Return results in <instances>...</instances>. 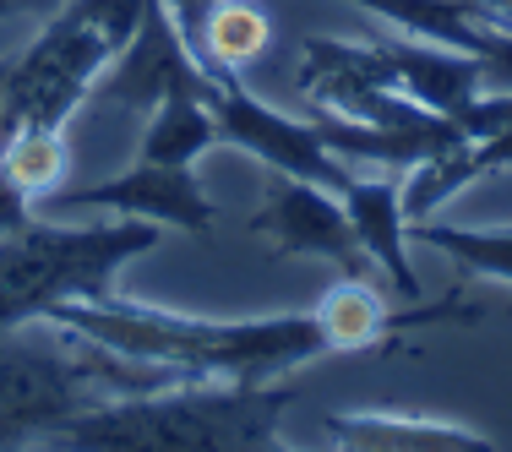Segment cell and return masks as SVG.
<instances>
[{"mask_svg":"<svg viewBox=\"0 0 512 452\" xmlns=\"http://www.w3.org/2000/svg\"><path fill=\"white\" fill-rule=\"evenodd\" d=\"M44 322L71 327L93 344L126 354V360L164 365L175 376H224V382H273V376L327 354L316 311L256 316V322H207V316H180L109 289V295H93V300L55 305Z\"/></svg>","mask_w":512,"mask_h":452,"instance_id":"1","label":"cell"},{"mask_svg":"<svg viewBox=\"0 0 512 452\" xmlns=\"http://www.w3.org/2000/svg\"><path fill=\"white\" fill-rule=\"evenodd\" d=\"M289 403L295 393L273 382L186 376L93 403L55 442L77 452H262L284 442Z\"/></svg>","mask_w":512,"mask_h":452,"instance_id":"2","label":"cell"},{"mask_svg":"<svg viewBox=\"0 0 512 452\" xmlns=\"http://www.w3.org/2000/svg\"><path fill=\"white\" fill-rule=\"evenodd\" d=\"M55 333L60 344H28V338H17V327L0 333V447L55 442L93 403L186 382L164 365L126 360L71 327H55Z\"/></svg>","mask_w":512,"mask_h":452,"instance_id":"3","label":"cell"},{"mask_svg":"<svg viewBox=\"0 0 512 452\" xmlns=\"http://www.w3.org/2000/svg\"><path fill=\"white\" fill-rule=\"evenodd\" d=\"M148 218L120 224H44L28 218L11 235H0V333L44 322L66 300H93L115 289V273L131 256L158 246Z\"/></svg>","mask_w":512,"mask_h":452,"instance_id":"4","label":"cell"},{"mask_svg":"<svg viewBox=\"0 0 512 452\" xmlns=\"http://www.w3.org/2000/svg\"><path fill=\"white\" fill-rule=\"evenodd\" d=\"M115 55L120 50L104 39L99 22H88L66 0L39 28V39L22 55H11L0 137H11V131H66V120L88 104V93L99 88Z\"/></svg>","mask_w":512,"mask_h":452,"instance_id":"5","label":"cell"},{"mask_svg":"<svg viewBox=\"0 0 512 452\" xmlns=\"http://www.w3.org/2000/svg\"><path fill=\"white\" fill-rule=\"evenodd\" d=\"M295 88L306 109H327L344 120H365L382 131H420L447 115H431L420 99L398 88V71L387 60V44H338V39H306L295 66Z\"/></svg>","mask_w":512,"mask_h":452,"instance_id":"6","label":"cell"},{"mask_svg":"<svg viewBox=\"0 0 512 452\" xmlns=\"http://www.w3.org/2000/svg\"><path fill=\"white\" fill-rule=\"evenodd\" d=\"M251 235L267 240L278 256H322V262L338 267V278H371V251L360 246L355 224H349V207L338 191L316 186V180H295L278 175L267 180V197L251 213Z\"/></svg>","mask_w":512,"mask_h":452,"instance_id":"7","label":"cell"},{"mask_svg":"<svg viewBox=\"0 0 512 452\" xmlns=\"http://www.w3.org/2000/svg\"><path fill=\"white\" fill-rule=\"evenodd\" d=\"M213 115H218V131H224L229 148L256 153L273 175L316 180V186H327V191H344L349 180H355L344 169V158L327 148L311 120H289L284 109L262 104L256 93L240 88V77H229L213 88Z\"/></svg>","mask_w":512,"mask_h":452,"instance_id":"8","label":"cell"},{"mask_svg":"<svg viewBox=\"0 0 512 452\" xmlns=\"http://www.w3.org/2000/svg\"><path fill=\"white\" fill-rule=\"evenodd\" d=\"M44 207L50 213H115V218H148V224H169L186 229V235H207L218 218V207L202 197V180L191 175V164H137L126 175L93 180V186H55L44 191Z\"/></svg>","mask_w":512,"mask_h":452,"instance_id":"9","label":"cell"},{"mask_svg":"<svg viewBox=\"0 0 512 452\" xmlns=\"http://www.w3.org/2000/svg\"><path fill=\"white\" fill-rule=\"evenodd\" d=\"M218 82L202 71V60L186 50L175 17L164 11V0L142 17V28L126 39V50L109 60V71L99 77V99L115 109H131V115H148L175 93H197V99H213Z\"/></svg>","mask_w":512,"mask_h":452,"instance_id":"10","label":"cell"},{"mask_svg":"<svg viewBox=\"0 0 512 452\" xmlns=\"http://www.w3.org/2000/svg\"><path fill=\"white\" fill-rule=\"evenodd\" d=\"M322 431L333 436V447H349V452H491L496 447L474 425L436 420V414H414V409H344V414H327Z\"/></svg>","mask_w":512,"mask_h":452,"instance_id":"11","label":"cell"},{"mask_svg":"<svg viewBox=\"0 0 512 452\" xmlns=\"http://www.w3.org/2000/svg\"><path fill=\"white\" fill-rule=\"evenodd\" d=\"M349 224H355L360 246L371 251V262L387 273V284L398 289L404 300H420V278H414L404 240H409V218H404V175L393 180H349L344 191Z\"/></svg>","mask_w":512,"mask_h":452,"instance_id":"12","label":"cell"},{"mask_svg":"<svg viewBox=\"0 0 512 452\" xmlns=\"http://www.w3.org/2000/svg\"><path fill=\"white\" fill-rule=\"evenodd\" d=\"M387 60H393V71H398V88H404L409 99H420L431 115H447V120H458L474 93L485 88L480 60L463 55V50H447V44H425V39L387 44Z\"/></svg>","mask_w":512,"mask_h":452,"instance_id":"13","label":"cell"},{"mask_svg":"<svg viewBox=\"0 0 512 452\" xmlns=\"http://www.w3.org/2000/svg\"><path fill=\"white\" fill-rule=\"evenodd\" d=\"M224 131H218L213 99H197V93H175L158 109H148V131H142L137 158L148 164H197L207 148H218Z\"/></svg>","mask_w":512,"mask_h":452,"instance_id":"14","label":"cell"},{"mask_svg":"<svg viewBox=\"0 0 512 452\" xmlns=\"http://www.w3.org/2000/svg\"><path fill=\"white\" fill-rule=\"evenodd\" d=\"M273 50V17L262 6H246V0H224V6L207 17V33H202V71L213 82H229L262 60Z\"/></svg>","mask_w":512,"mask_h":452,"instance_id":"15","label":"cell"},{"mask_svg":"<svg viewBox=\"0 0 512 452\" xmlns=\"http://www.w3.org/2000/svg\"><path fill=\"white\" fill-rule=\"evenodd\" d=\"M409 235L420 240V246L447 251L463 273L512 284V229H463V224H431V218H414Z\"/></svg>","mask_w":512,"mask_h":452,"instance_id":"16","label":"cell"},{"mask_svg":"<svg viewBox=\"0 0 512 452\" xmlns=\"http://www.w3.org/2000/svg\"><path fill=\"white\" fill-rule=\"evenodd\" d=\"M0 169L39 202L44 191L66 180V137L60 131H11V137H0Z\"/></svg>","mask_w":512,"mask_h":452,"instance_id":"17","label":"cell"},{"mask_svg":"<svg viewBox=\"0 0 512 452\" xmlns=\"http://www.w3.org/2000/svg\"><path fill=\"white\" fill-rule=\"evenodd\" d=\"M71 6H77L88 22H99L104 39L115 44V50H126V39L142 28V17H148L158 0H71Z\"/></svg>","mask_w":512,"mask_h":452,"instance_id":"18","label":"cell"},{"mask_svg":"<svg viewBox=\"0 0 512 452\" xmlns=\"http://www.w3.org/2000/svg\"><path fill=\"white\" fill-rule=\"evenodd\" d=\"M224 6V0H164V11L175 17V28H180V39H186V50L191 55H202V33H207V17Z\"/></svg>","mask_w":512,"mask_h":452,"instance_id":"19","label":"cell"},{"mask_svg":"<svg viewBox=\"0 0 512 452\" xmlns=\"http://www.w3.org/2000/svg\"><path fill=\"white\" fill-rule=\"evenodd\" d=\"M66 0H0V22L6 17H33V22H50Z\"/></svg>","mask_w":512,"mask_h":452,"instance_id":"20","label":"cell"},{"mask_svg":"<svg viewBox=\"0 0 512 452\" xmlns=\"http://www.w3.org/2000/svg\"><path fill=\"white\" fill-rule=\"evenodd\" d=\"M480 6L491 11V17H496V22H502V28L512 33V0H480Z\"/></svg>","mask_w":512,"mask_h":452,"instance_id":"21","label":"cell"},{"mask_svg":"<svg viewBox=\"0 0 512 452\" xmlns=\"http://www.w3.org/2000/svg\"><path fill=\"white\" fill-rule=\"evenodd\" d=\"M6 71H11V55L0 60V115H6Z\"/></svg>","mask_w":512,"mask_h":452,"instance_id":"22","label":"cell"}]
</instances>
